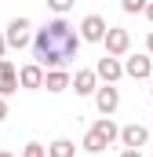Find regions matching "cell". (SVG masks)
I'll return each mask as SVG.
<instances>
[{
    "mask_svg": "<svg viewBox=\"0 0 153 157\" xmlns=\"http://www.w3.org/2000/svg\"><path fill=\"white\" fill-rule=\"evenodd\" d=\"M22 157H47V150H44L40 143H26V150H22Z\"/></svg>",
    "mask_w": 153,
    "mask_h": 157,
    "instance_id": "obj_17",
    "label": "cell"
},
{
    "mask_svg": "<svg viewBox=\"0 0 153 157\" xmlns=\"http://www.w3.org/2000/svg\"><path fill=\"white\" fill-rule=\"evenodd\" d=\"M73 154H76L73 139H55V143L47 146V157H73Z\"/></svg>",
    "mask_w": 153,
    "mask_h": 157,
    "instance_id": "obj_14",
    "label": "cell"
},
{
    "mask_svg": "<svg viewBox=\"0 0 153 157\" xmlns=\"http://www.w3.org/2000/svg\"><path fill=\"white\" fill-rule=\"evenodd\" d=\"M150 95H153V84H150Z\"/></svg>",
    "mask_w": 153,
    "mask_h": 157,
    "instance_id": "obj_25",
    "label": "cell"
},
{
    "mask_svg": "<svg viewBox=\"0 0 153 157\" xmlns=\"http://www.w3.org/2000/svg\"><path fill=\"white\" fill-rule=\"evenodd\" d=\"M124 73H128L131 80H146V77L153 73V59H150V51H146V55H128Z\"/></svg>",
    "mask_w": 153,
    "mask_h": 157,
    "instance_id": "obj_5",
    "label": "cell"
},
{
    "mask_svg": "<svg viewBox=\"0 0 153 157\" xmlns=\"http://www.w3.org/2000/svg\"><path fill=\"white\" fill-rule=\"evenodd\" d=\"M95 73L106 80V84H117V80L124 77V66L117 62L113 55H106V59H99V62H95Z\"/></svg>",
    "mask_w": 153,
    "mask_h": 157,
    "instance_id": "obj_10",
    "label": "cell"
},
{
    "mask_svg": "<svg viewBox=\"0 0 153 157\" xmlns=\"http://www.w3.org/2000/svg\"><path fill=\"white\" fill-rule=\"evenodd\" d=\"M47 7H51L55 15H66V11L73 7V0H47Z\"/></svg>",
    "mask_w": 153,
    "mask_h": 157,
    "instance_id": "obj_18",
    "label": "cell"
},
{
    "mask_svg": "<svg viewBox=\"0 0 153 157\" xmlns=\"http://www.w3.org/2000/svg\"><path fill=\"white\" fill-rule=\"evenodd\" d=\"M29 29H33L29 18H11V22H7V33H4V37H7V48H15V51L33 48V33H29Z\"/></svg>",
    "mask_w": 153,
    "mask_h": 157,
    "instance_id": "obj_2",
    "label": "cell"
},
{
    "mask_svg": "<svg viewBox=\"0 0 153 157\" xmlns=\"http://www.w3.org/2000/svg\"><path fill=\"white\" fill-rule=\"evenodd\" d=\"M44 88H47V91H66V88H73V77H69L66 70H47Z\"/></svg>",
    "mask_w": 153,
    "mask_h": 157,
    "instance_id": "obj_12",
    "label": "cell"
},
{
    "mask_svg": "<svg viewBox=\"0 0 153 157\" xmlns=\"http://www.w3.org/2000/svg\"><path fill=\"white\" fill-rule=\"evenodd\" d=\"M91 132H99V135L106 139V146H110L113 139H120V128H117V124H113V121H110V117H99V121H95V124H91Z\"/></svg>",
    "mask_w": 153,
    "mask_h": 157,
    "instance_id": "obj_13",
    "label": "cell"
},
{
    "mask_svg": "<svg viewBox=\"0 0 153 157\" xmlns=\"http://www.w3.org/2000/svg\"><path fill=\"white\" fill-rule=\"evenodd\" d=\"M80 146H84V150H88V154H102V150H106V139H102V135H99V132H88V135H84V143H80Z\"/></svg>",
    "mask_w": 153,
    "mask_h": 157,
    "instance_id": "obj_15",
    "label": "cell"
},
{
    "mask_svg": "<svg viewBox=\"0 0 153 157\" xmlns=\"http://www.w3.org/2000/svg\"><path fill=\"white\" fill-rule=\"evenodd\" d=\"M106 55H113V59H120V55H128V48H131V33L128 29H120V26H110V33H106Z\"/></svg>",
    "mask_w": 153,
    "mask_h": 157,
    "instance_id": "obj_3",
    "label": "cell"
},
{
    "mask_svg": "<svg viewBox=\"0 0 153 157\" xmlns=\"http://www.w3.org/2000/svg\"><path fill=\"white\" fill-rule=\"evenodd\" d=\"M15 91H18V70H15L11 59H0V95L7 99V95H15Z\"/></svg>",
    "mask_w": 153,
    "mask_h": 157,
    "instance_id": "obj_8",
    "label": "cell"
},
{
    "mask_svg": "<svg viewBox=\"0 0 153 157\" xmlns=\"http://www.w3.org/2000/svg\"><path fill=\"white\" fill-rule=\"evenodd\" d=\"M73 91L76 95H95V91H99V73H95V70H76Z\"/></svg>",
    "mask_w": 153,
    "mask_h": 157,
    "instance_id": "obj_11",
    "label": "cell"
},
{
    "mask_svg": "<svg viewBox=\"0 0 153 157\" xmlns=\"http://www.w3.org/2000/svg\"><path fill=\"white\" fill-rule=\"evenodd\" d=\"M95 106H99V113H102V117H110L117 106H120V91H117L113 84H102V88L95 91Z\"/></svg>",
    "mask_w": 153,
    "mask_h": 157,
    "instance_id": "obj_7",
    "label": "cell"
},
{
    "mask_svg": "<svg viewBox=\"0 0 153 157\" xmlns=\"http://www.w3.org/2000/svg\"><path fill=\"white\" fill-rule=\"evenodd\" d=\"M146 18H150V22H153V0H150V4H146Z\"/></svg>",
    "mask_w": 153,
    "mask_h": 157,
    "instance_id": "obj_22",
    "label": "cell"
},
{
    "mask_svg": "<svg viewBox=\"0 0 153 157\" xmlns=\"http://www.w3.org/2000/svg\"><path fill=\"white\" fill-rule=\"evenodd\" d=\"M0 157H15V154H11V150H0Z\"/></svg>",
    "mask_w": 153,
    "mask_h": 157,
    "instance_id": "obj_24",
    "label": "cell"
},
{
    "mask_svg": "<svg viewBox=\"0 0 153 157\" xmlns=\"http://www.w3.org/2000/svg\"><path fill=\"white\" fill-rule=\"evenodd\" d=\"M146 139H150V128H146V124H124V128H120L124 150H139V146H146Z\"/></svg>",
    "mask_w": 153,
    "mask_h": 157,
    "instance_id": "obj_6",
    "label": "cell"
},
{
    "mask_svg": "<svg viewBox=\"0 0 153 157\" xmlns=\"http://www.w3.org/2000/svg\"><path fill=\"white\" fill-rule=\"evenodd\" d=\"M44 77H47V70H44L40 62H29V66L18 70V84L29 88V91H33V88H44Z\"/></svg>",
    "mask_w": 153,
    "mask_h": 157,
    "instance_id": "obj_9",
    "label": "cell"
},
{
    "mask_svg": "<svg viewBox=\"0 0 153 157\" xmlns=\"http://www.w3.org/2000/svg\"><path fill=\"white\" fill-rule=\"evenodd\" d=\"M146 4H150V0H120V7H124L128 15H139V11H146Z\"/></svg>",
    "mask_w": 153,
    "mask_h": 157,
    "instance_id": "obj_16",
    "label": "cell"
},
{
    "mask_svg": "<svg viewBox=\"0 0 153 157\" xmlns=\"http://www.w3.org/2000/svg\"><path fill=\"white\" fill-rule=\"evenodd\" d=\"M4 51H7V37L0 33V59H4Z\"/></svg>",
    "mask_w": 153,
    "mask_h": 157,
    "instance_id": "obj_20",
    "label": "cell"
},
{
    "mask_svg": "<svg viewBox=\"0 0 153 157\" xmlns=\"http://www.w3.org/2000/svg\"><path fill=\"white\" fill-rule=\"evenodd\" d=\"M110 33V26H106V18L102 15H88L84 22H80V37L88 40V44H102Z\"/></svg>",
    "mask_w": 153,
    "mask_h": 157,
    "instance_id": "obj_4",
    "label": "cell"
},
{
    "mask_svg": "<svg viewBox=\"0 0 153 157\" xmlns=\"http://www.w3.org/2000/svg\"><path fill=\"white\" fill-rule=\"evenodd\" d=\"M120 157H142V154H139V150H124Z\"/></svg>",
    "mask_w": 153,
    "mask_h": 157,
    "instance_id": "obj_23",
    "label": "cell"
},
{
    "mask_svg": "<svg viewBox=\"0 0 153 157\" xmlns=\"http://www.w3.org/2000/svg\"><path fill=\"white\" fill-rule=\"evenodd\" d=\"M146 51L153 55V29H150V37H146Z\"/></svg>",
    "mask_w": 153,
    "mask_h": 157,
    "instance_id": "obj_21",
    "label": "cell"
},
{
    "mask_svg": "<svg viewBox=\"0 0 153 157\" xmlns=\"http://www.w3.org/2000/svg\"><path fill=\"white\" fill-rule=\"evenodd\" d=\"M7 117V102H4V95H0V121Z\"/></svg>",
    "mask_w": 153,
    "mask_h": 157,
    "instance_id": "obj_19",
    "label": "cell"
},
{
    "mask_svg": "<svg viewBox=\"0 0 153 157\" xmlns=\"http://www.w3.org/2000/svg\"><path fill=\"white\" fill-rule=\"evenodd\" d=\"M80 40L84 37L58 15L44 29H37V37H33V59H37L44 70H66L76 59V51H80Z\"/></svg>",
    "mask_w": 153,
    "mask_h": 157,
    "instance_id": "obj_1",
    "label": "cell"
}]
</instances>
